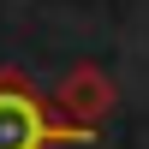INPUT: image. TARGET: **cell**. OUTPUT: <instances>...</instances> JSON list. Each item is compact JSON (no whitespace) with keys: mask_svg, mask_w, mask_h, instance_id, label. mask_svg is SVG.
Instances as JSON below:
<instances>
[{"mask_svg":"<svg viewBox=\"0 0 149 149\" xmlns=\"http://www.w3.org/2000/svg\"><path fill=\"white\" fill-rule=\"evenodd\" d=\"M60 102L78 113V125H90V131H95V119L107 113V84L95 78V72H72L66 90H60Z\"/></svg>","mask_w":149,"mask_h":149,"instance_id":"2","label":"cell"},{"mask_svg":"<svg viewBox=\"0 0 149 149\" xmlns=\"http://www.w3.org/2000/svg\"><path fill=\"white\" fill-rule=\"evenodd\" d=\"M90 137H95L90 125H60L18 72H0V149H60V143H90Z\"/></svg>","mask_w":149,"mask_h":149,"instance_id":"1","label":"cell"}]
</instances>
